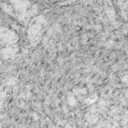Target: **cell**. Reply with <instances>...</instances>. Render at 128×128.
Masks as SVG:
<instances>
[{
    "label": "cell",
    "mask_w": 128,
    "mask_h": 128,
    "mask_svg": "<svg viewBox=\"0 0 128 128\" xmlns=\"http://www.w3.org/2000/svg\"><path fill=\"white\" fill-rule=\"evenodd\" d=\"M16 35L4 28H0V45L13 43L16 41Z\"/></svg>",
    "instance_id": "obj_1"
}]
</instances>
